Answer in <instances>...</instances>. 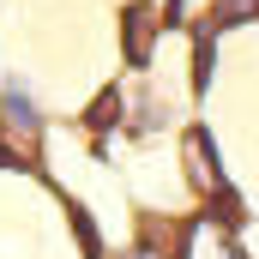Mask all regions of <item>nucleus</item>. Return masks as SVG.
I'll return each instance as SVG.
<instances>
[{
    "label": "nucleus",
    "instance_id": "2",
    "mask_svg": "<svg viewBox=\"0 0 259 259\" xmlns=\"http://www.w3.org/2000/svg\"><path fill=\"white\" fill-rule=\"evenodd\" d=\"M133 24H127V55L133 61H145V42H151V30H157V12L151 6H139V12H127Z\"/></svg>",
    "mask_w": 259,
    "mask_h": 259
},
{
    "label": "nucleus",
    "instance_id": "1",
    "mask_svg": "<svg viewBox=\"0 0 259 259\" xmlns=\"http://www.w3.org/2000/svg\"><path fill=\"white\" fill-rule=\"evenodd\" d=\"M181 259H241V253H235L223 217H199V223H187V235H181Z\"/></svg>",
    "mask_w": 259,
    "mask_h": 259
}]
</instances>
